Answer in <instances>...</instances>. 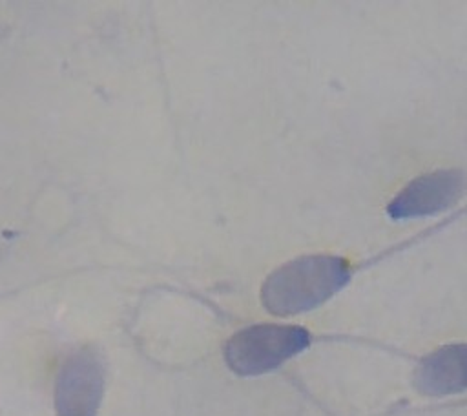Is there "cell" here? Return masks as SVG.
<instances>
[{"mask_svg":"<svg viewBox=\"0 0 467 416\" xmlns=\"http://www.w3.org/2000/svg\"><path fill=\"white\" fill-rule=\"evenodd\" d=\"M350 279L345 257L316 254L292 259L275 268L261 286V301L274 316L312 310L339 292Z\"/></svg>","mask_w":467,"mask_h":416,"instance_id":"1","label":"cell"},{"mask_svg":"<svg viewBox=\"0 0 467 416\" xmlns=\"http://www.w3.org/2000/svg\"><path fill=\"white\" fill-rule=\"evenodd\" d=\"M310 343L306 328L261 323L235 332L224 345L226 365L239 376H259L303 352Z\"/></svg>","mask_w":467,"mask_h":416,"instance_id":"2","label":"cell"},{"mask_svg":"<svg viewBox=\"0 0 467 416\" xmlns=\"http://www.w3.org/2000/svg\"><path fill=\"white\" fill-rule=\"evenodd\" d=\"M414 387L425 396H447L467 389V343H452L427 354L416 372Z\"/></svg>","mask_w":467,"mask_h":416,"instance_id":"5","label":"cell"},{"mask_svg":"<svg viewBox=\"0 0 467 416\" xmlns=\"http://www.w3.org/2000/svg\"><path fill=\"white\" fill-rule=\"evenodd\" d=\"M467 190L463 170H436L412 179L390 201L387 212L392 219L427 217L451 208Z\"/></svg>","mask_w":467,"mask_h":416,"instance_id":"4","label":"cell"},{"mask_svg":"<svg viewBox=\"0 0 467 416\" xmlns=\"http://www.w3.org/2000/svg\"><path fill=\"white\" fill-rule=\"evenodd\" d=\"M102 392V359L91 347H84L71 354L58 370L55 387L57 416H97Z\"/></svg>","mask_w":467,"mask_h":416,"instance_id":"3","label":"cell"}]
</instances>
